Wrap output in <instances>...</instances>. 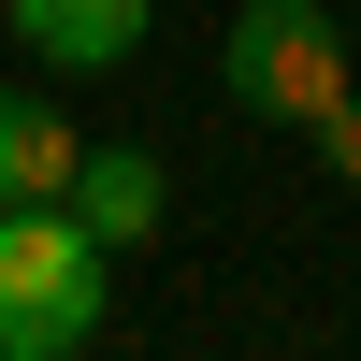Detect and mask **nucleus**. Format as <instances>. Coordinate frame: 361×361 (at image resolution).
I'll return each mask as SVG.
<instances>
[{"instance_id":"nucleus-3","label":"nucleus","mask_w":361,"mask_h":361,"mask_svg":"<svg viewBox=\"0 0 361 361\" xmlns=\"http://www.w3.org/2000/svg\"><path fill=\"white\" fill-rule=\"evenodd\" d=\"M145 29H159V0H15V44L44 73H130Z\"/></svg>"},{"instance_id":"nucleus-1","label":"nucleus","mask_w":361,"mask_h":361,"mask_svg":"<svg viewBox=\"0 0 361 361\" xmlns=\"http://www.w3.org/2000/svg\"><path fill=\"white\" fill-rule=\"evenodd\" d=\"M116 260L87 246L73 202H0V361H73L102 347Z\"/></svg>"},{"instance_id":"nucleus-4","label":"nucleus","mask_w":361,"mask_h":361,"mask_svg":"<svg viewBox=\"0 0 361 361\" xmlns=\"http://www.w3.org/2000/svg\"><path fill=\"white\" fill-rule=\"evenodd\" d=\"M58 202L87 217V246H102V260H130L145 231L173 217V173L145 159V145H87V159H73V188H58Z\"/></svg>"},{"instance_id":"nucleus-2","label":"nucleus","mask_w":361,"mask_h":361,"mask_svg":"<svg viewBox=\"0 0 361 361\" xmlns=\"http://www.w3.org/2000/svg\"><path fill=\"white\" fill-rule=\"evenodd\" d=\"M217 102H231V116H289V130H318V116L347 102V29H333V0H231Z\"/></svg>"},{"instance_id":"nucleus-5","label":"nucleus","mask_w":361,"mask_h":361,"mask_svg":"<svg viewBox=\"0 0 361 361\" xmlns=\"http://www.w3.org/2000/svg\"><path fill=\"white\" fill-rule=\"evenodd\" d=\"M87 159V130L44 102V87H0V202H58Z\"/></svg>"},{"instance_id":"nucleus-6","label":"nucleus","mask_w":361,"mask_h":361,"mask_svg":"<svg viewBox=\"0 0 361 361\" xmlns=\"http://www.w3.org/2000/svg\"><path fill=\"white\" fill-rule=\"evenodd\" d=\"M318 159H333L347 188H361V102H333V116H318Z\"/></svg>"}]
</instances>
